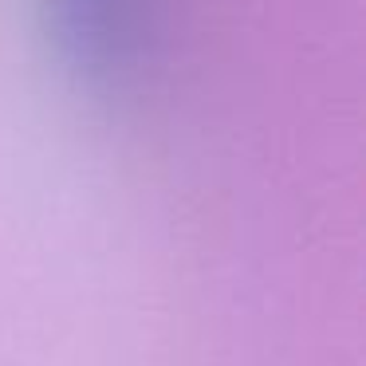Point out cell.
<instances>
[{"mask_svg": "<svg viewBox=\"0 0 366 366\" xmlns=\"http://www.w3.org/2000/svg\"><path fill=\"white\" fill-rule=\"evenodd\" d=\"M67 64L103 91H122L138 79L150 51L146 0H44Z\"/></svg>", "mask_w": 366, "mask_h": 366, "instance_id": "cell-1", "label": "cell"}]
</instances>
